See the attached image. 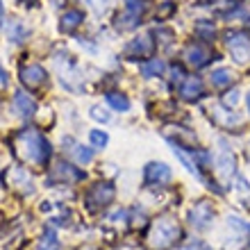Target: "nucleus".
<instances>
[{
    "instance_id": "obj_1",
    "label": "nucleus",
    "mask_w": 250,
    "mask_h": 250,
    "mask_svg": "<svg viewBox=\"0 0 250 250\" xmlns=\"http://www.w3.org/2000/svg\"><path fill=\"white\" fill-rule=\"evenodd\" d=\"M14 146H16V155L23 162H30V164L43 166L48 164V159L53 155L50 141L43 134H39L37 130H21L14 137Z\"/></svg>"
},
{
    "instance_id": "obj_2",
    "label": "nucleus",
    "mask_w": 250,
    "mask_h": 250,
    "mask_svg": "<svg viewBox=\"0 0 250 250\" xmlns=\"http://www.w3.org/2000/svg\"><path fill=\"white\" fill-rule=\"evenodd\" d=\"M178 237H180L178 223L171 221V218H159L157 223L152 225L148 244H150V248H155V250H164V248H168L173 241H178Z\"/></svg>"
},
{
    "instance_id": "obj_3",
    "label": "nucleus",
    "mask_w": 250,
    "mask_h": 250,
    "mask_svg": "<svg viewBox=\"0 0 250 250\" xmlns=\"http://www.w3.org/2000/svg\"><path fill=\"white\" fill-rule=\"evenodd\" d=\"M114 185L109 182H98V185H93L86 193V205H89V209H100V207H107V205L114 200Z\"/></svg>"
},
{
    "instance_id": "obj_4",
    "label": "nucleus",
    "mask_w": 250,
    "mask_h": 250,
    "mask_svg": "<svg viewBox=\"0 0 250 250\" xmlns=\"http://www.w3.org/2000/svg\"><path fill=\"white\" fill-rule=\"evenodd\" d=\"M228 46H230V55L234 57L237 64H248L250 62V39L244 32H234L228 37Z\"/></svg>"
},
{
    "instance_id": "obj_5",
    "label": "nucleus",
    "mask_w": 250,
    "mask_h": 250,
    "mask_svg": "<svg viewBox=\"0 0 250 250\" xmlns=\"http://www.w3.org/2000/svg\"><path fill=\"white\" fill-rule=\"evenodd\" d=\"M12 107L21 119H30V116L37 114V103H34V98L25 91H16V96H14V100H12Z\"/></svg>"
},
{
    "instance_id": "obj_6",
    "label": "nucleus",
    "mask_w": 250,
    "mask_h": 250,
    "mask_svg": "<svg viewBox=\"0 0 250 250\" xmlns=\"http://www.w3.org/2000/svg\"><path fill=\"white\" fill-rule=\"evenodd\" d=\"M146 185H166L171 180V168L162 162H152L146 166Z\"/></svg>"
},
{
    "instance_id": "obj_7",
    "label": "nucleus",
    "mask_w": 250,
    "mask_h": 250,
    "mask_svg": "<svg viewBox=\"0 0 250 250\" xmlns=\"http://www.w3.org/2000/svg\"><path fill=\"white\" fill-rule=\"evenodd\" d=\"M21 82L25 86H30V89L41 86L46 82V71H43V66H39V64L23 66V68H21Z\"/></svg>"
},
{
    "instance_id": "obj_8",
    "label": "nucleus",
    "mask_w": 250,
    "mask_h": 250,
    "mask_svg": "<svg viewBox=\"0 0 250 250\" xmlns=\"http://www.w3.org/2000/svg\"><path fill=\"white\" fill-rule=\"evenodd\" d=\"M84 178V173H80L75 166L71 164H64V162H60V164L55 166L53 175H50V182H78V180Z\"/></svg>"
},
{
    "instance_id": "obj_9",
    "label": "nucleus",
    "mask_w": 250,
    "mask_h": 250,
    "mask_svg": "<svg viewBox=\"0 0 250 250\" xmlns=\"http://www.w3.org/2000/svg\"><path fill=\"white\" fill-rule=\"evenodd\" d=\"M189 218H191V225H193V228L203 230V228H207V225H209L211 218H214V211H211V207L207 203H198L196 207L191 209Z\"/></svg>"
},
{
    "instance_id": "obj_10",
    "label": "nucleus",
    "mask_w": 250,
    "mask_h": 250,
    "mask_svg": "<svg viewBox=\"0 0 250 250\" xmlns=\"http://www.w3.org/2000/svg\"><path fill=\"white\" fill-rule=\"evenodd\" d=\"M216 168H218V175H221L223 180H228L232 173H234V157H232V152L228 150V148H223L221 155H218Z\"/></svg>"
},
{
    "instance_id": "obj_11",
    "label": "nucleus",
    "mask_w": 250,
    "mask_h": 250,
    "mask_svg": "<svg viewBox=\"0 0 250 250\" xmlns=\"http://www.w3.org/2000/svg\"><path fill=\"white\" fill-rule=\"evenodd\" d=\"M27 34H30V30H27L21 21H9V25H7V37H9V41L21 43V41L27 39Z\"/></svg>"
},
{
    "instance_id": "obj_12",
    "label": "nucleus",
    "mask_w": 250,
    "mask_h": 250,
    "mask_svg": "<svg viewBox=\"0 0 250 250\" xmlns=\"http://www.w3.org/2000/svg\"><path fill=\"white\" fill-rule=\"evenodd\" d=\"M185 57H187V62L193 66H205L207 60H209V53H207L203 46H191L185 53Z\"/></svg>"
},
{
    "instance_id": "obj_13",
    "label": "nucleus",
    "mask_w": 250,
    "mask_h": 250,
    "mask_svg": "<svg viewBox=\"0 0 250 250\" xmlns=\"http://www.w3.org/2000/svg\"><path fill=\"white\" fill-rule=\"evenodd\" d=\"M82 21H84L82 12H80V9H71V12H66L64 16H62V30H64V32H73L75 27H80Z\"/></svg>"
},
{
    "instance_id": "obj_14",
    "label": "nucleus",
    "mask_w": 250,
    "mask_h": 250,
    "mask_svg": "<svg viewBox=\"0 0 250 250\" xmlns=\"http://www.w3.org/2000/svg\"><path fill=\"white\" fill-rule=\"evenodd\" d=\"M200 91H203L200 80H198V78H189L185 82V86H182V98H185V100H196L198 96H200Z\"/></svg>"
},
{
    "instance_id": "obj_15",
    "label": "nucleus",
    "mask_w": 250,
    "mask_h": 250,
    "mask_svg": "<svg viewBox=\"0 0 250 250\" xmlns=\"http://www.w3.org/2000/svg\"><path fill=\"white\" fill-rule=\"evenodd\" d=\"M152 50V41L150 37H139V39H134L127 46V53H134V55H148Z\"/></svg>"
},
{
    "instance_id": "obj_16",
    "label": "nucleus",
    "mask_w": 250,
    "mask_h": 250,
    "mask_svg": "<svg viewBox=\"0 0 250 250\" xmlns=\"http://www.w3.org/2000/svg\"><path fill=\"white\" fill-rule=\"evenodd\" d=\"M139 68H141V75H144V78H155V75H159V73L164 71V62L150 60V62H146V64H141Z\"/></svg>"
},
{
    "instance_id": "obj_17",
    "label": "nucleus",
    "mask_w": 250,
    "mask_h": 250,
    "mask_svg": "<svg viewBox=\"0 0 250 250\" xmlns=\"http://www.w3.org/2000/svg\"><path fill=\"white\" fill-rule=\"evenodd\" d=\"M107 103H109L114 109H119V112H127V109H130V100L125 98L123 93L109 91V93H107Z\"/></svg>"
},
{
    "instance_id": "obj_18",
    "label": "nucleus",
    "mask_w": 250,
    "mask_h": 250,
    "mask_svg": "<svg viewBox=\"0 0 250 250\" xmlns=\"http://www.w3.org/2000/svg\"><path fill=\"white\" fill-rule=\"evenodd\" d=\"M37 250H60V239H57V234H55L53 230H46Z\"/></svg>"
},
{
    "instance_id": "obj_19",
    "label": "nucleus",
    "mask_w": 250,
    "mask_h": 250,
    "mask_svg": "<svg viewBox=\"0 0 250 250\" xmlns=\"http://www.w3.org/2000/svg\"><path fill=\"white\" fill-rule=\"evenodd\" d=\"M230 82H232V73L228 68H218V71L211 73V86L221 89V86H228Z\"/></svg>"
},
{
    "instance_id": "obj_20",
    "label": "nucleus",
    "mask_w": 250,
    "mask_h": 250,
    "mask_svg": "<svg viewBox=\"0 0 250 250\" xmlns=\"http://www.w3.org/2000/svg\"><path fill=\"white\" fill-rule=\"evenodd\" d=\"M73 152H75V159H78L80 164H89L93 159V150L91 148H84V146H75Z\"/></svg>"
},
{
    "instance_id": "obj_21",
    "label": "nucleus",
    "mask_w": 250,
    "mask_h": 250,
    "mask_svg": "<svg viewBox=\"0 0 250 250\" xmlns=\"http://www.w3.org/2000/svg\"><path fill=\"white\" fill-rule=\"evenodd\" d=\"M89 139H91V144L96 146V148H103V146H107V141H109L107 132H103V130H91Z\"/></svg>"
},
{
    "instance_id": "obj_22",
    "label": "nucleus",
    "mask_w": 250,
    "mask_h": 250,
    "mask_svg": "<svg viewBox=\"0 0 250 250\" xmlns=\"http://www.w3.org/2000/svg\"><path fill=\"white\" fill-rule=\"evenodd\" d=\"M86 2L91 5V9H93V12H98V14L107 12V7L112 5V0H86Z\"/></svg>"
},
{
    "instance_id": "obj_23",
    "label": "nucleus",
    "mask_w": 250,
    "mask_h": 250,
    "mask_svg": "<svg viewBox=\"0 0 250 250\" xmlns=\"http://www.w3.org/2000/svg\"><path fill=\"white\" fill-rule=\"evenodd\" d=\"M91 119H96V121H103V123H107V121H109V114H107V112H103L100 107H93V109H91Z\"/></svg>"
},
{
    "instance_id": "obj_24",
    "label": "nucleus",
    "mask_w": 250,
    "mask_h": 250,
    "mask_svg": "<svg viewBox=\"0 0 250 250\" xmlns=\"http://www.w3.org/2000/svg\"><path fill=\"white\" fill-rule=\"evenodd\" d=\"M237 93H239V91H232V96H230V93H228V96H225V103H228V105H232V107H234V105H237V100H239V96H237Z\"/></svg>"
},
{
    "instance_id": "obj_25",
    "label": "nucleus",
    "mask_w": 250,
    "mask_h": 250,
    "mask_svg": "<svg viewBox=\"0 0 250 250\" xmlns=\"http://www.w3.org/2000/svg\"><path fill=\"white\" fill-rule=\"evenodd\" d=\"M7 82H9V78H7L5 68H2V66H0V86H7Z\"/></svg>"
},
{
    "instance_id": "obj_26",
    "label": "nucleus",
    "mask_w": 250,
    "mask_h": 250,
    "mask_svg": "<svg viewBox=\"0 0 250 250\" xmlns=\"http://www.w3.org/2000/svg\"><path fill=\"white\" fill-rule=\"evenodd\" d=\"M182 250H209L205 244H193V246H187V248H182Z\"/></svg>"
},
{
    "instance_id": "obj_27",
    "label": "nucleus",
    "mask_w": 250,
    "mask_h": 250,
    "mask_svg": "<svg viewBox=\"0 0 250 250\" xmlns=\"http://www.w3.org/2000/svg\"><path fill=\"white\" fill-rule=\"evenodd\" d=\"M2 19H5V9H2V2H0V27H2Z\"/></svg>"
},
{
    "instance_id": "obj_28",
    "label": "nucleus",
    "mask_w": 250,
    "mask_h": 250,
    "mask_svg": "<svg viewBox=\"0 0 250 250\" xmlns=\"http://www.w3.org/2000/svg\"><path fill=\"white\" fill-rule=\"evenodd\" d=\"M19 2H21V5H32L34 0H19Z\"/></svg>"
},
{
    "instance_id": "obj_29",
    "label": "nucleus",
    "mask_w": 250,
    "mask_h": 250,
    "mask_svg": "<svg viewBox=\"0 0 250 250\" xmlns=\"http://www.w3.org/2000/svg\"><path fill=\"white\" fill-rule=\"evenodd\" d=\"M248 109H250V93H248Z\"/></svg>"
}]
</instances>
